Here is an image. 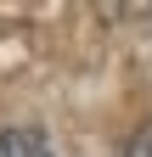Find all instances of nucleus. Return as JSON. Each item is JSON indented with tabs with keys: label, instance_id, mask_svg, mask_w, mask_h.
I'll return each mask as SVG.
<instances>
[{
	"label": "nucleus",
	"instance_id": "1",
	"mask_svg": "<svg viewBox=\"0 0 152 157\" xmlns=\"http://www.w3.org/2000/svg\"><path fill=\"white\" fill-rule=\"evenodd\" d=\"M0 157H56V151H51L40 124H17V129L0 135Z\"/></svg>",
	"mask_w": 152,
	"mask_h": 157
},
{
	"label": "nucleus",
	"instance_id": "2",
	"mask_svg": "<svg viewBox=\"0 0 152 157\" xmlns=\"http://www.w3.org/2000/svg\"><path fill=\"white\" fill-rule=\"evenodd\" d=\"M124 157H152V124H141L135 135H130V146H124Z\"/></svg>",
	"mask_w": 152,
	"mask_h": 157
}]
</instances>
